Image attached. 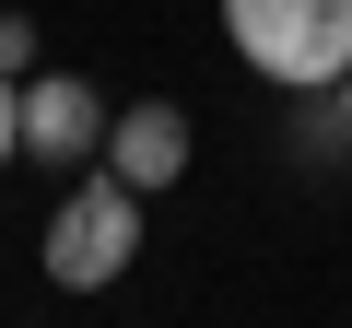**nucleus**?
I'll list each match as a JSON object with an SVG mask.
<instances>
[{
  "instance_id": "obj_1",
  "label": "nucleus",
  "mask_w": 352,
  "mask_h": 328,
  "mask_svg": "<svg viewBox=\"0 0 352 328\" xmlns=\"http://www.w3.org/2000/svg\"><path fill=\"white\" fill-rule=\"evenodd\" d=\"M223 36L258 82L282 94H329L352 71V0H223Z\"/></svg>"
},
{
  "instance_id": "obj_2",
  "label": "nucleus",
  "mask_w": 352,
  "mask_h": 328,
  "mask_svg": "<svg viewBox=\"0 0 352 328\" xmlns=\"http://www.w3.org/2000/svg\"><path fill=\"white\" fill-rule=\"evenodd\" d=\"M47 281L59 293H106L129 258H141V188L118 176V164H94V176H71V200L47 211Z\"/></svg>"
},
{
  "instance_id": "obj_3",
  "label": "nucleus",
  "mask_w": 352,
  "mask_h": 328,
  "mask_svg": "<svg viewBox=\"0 0 352 328\" xmlns=\"http://www.w3.org/2000/svg\"><path fill=\"white\" fill-rule=\"evenodd\" d=\"M106 94L82 82V71H24V152L36 164H59V176H71V164H94L106 152Z\"/></svg>"
},
{
  "instance_id": "obj_4",
  "label": "nucleus",
  "mask_w": 352,
  "mask_h": 328,
  "mask_svg": "<svg viewBox=\"0 0 352 328\" xmlns=\"http://www.w3.org/2000/svg\"><path fill=\"white\" fill-rule=\"evenodd\" d=\"M188 152H200V129H188V106H118L106 117V164H118V176L141 188V200H164L176 176H188Z\"/></svg>"
},
{
  "instance_id": "obj_5",
  "label": "nucleus",
  "mask_w": 352,
  "mask_h": 328,
  "mask_svg": "<svg viewBox=\"0 0 352 328\" xmlns=\"http://www.w3.org/2000/svg\"><path fill=\"white\" fill-rule=\"evenodd\" d=\"M24 71H36V24H24V12H0V82H24Z\"/></svg>"
},
{
  "instance_id": "obj_6",
  "label": "nucleus",
  "mask_w": 352,
  "mask_h": 328,
  "mask_svg": "<svg viewBox=\"0 0 352 328\" xmlns=\"http://www.w3.org/2000/svg\"><path fill=\"white\" fill-rule=\"evenodd\" d=\"M24 152V82H0V164Z\"/></svg>"
},
{
  "instance_id": "obj_7",
  "label": "nucleus",
  "mask_w": 352,
  "mask_h": 328,
  "mask_svg": "<svg viewBox=\"0 0 352 328\" xmlns=\"http://www.w3.org/2000/svg\"><path fill=\"white\" fill-rule=\"evenodd\" d=\"M329 94H340V129H352V71H340V82H329Z\"/></svg>"
}]
</instances>
